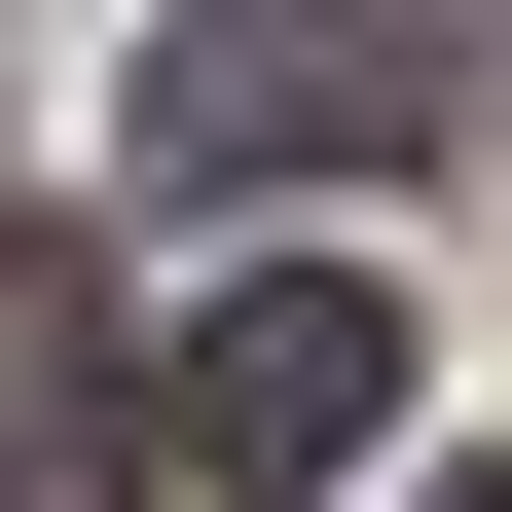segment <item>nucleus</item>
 <instances>
[{
	"mask_svg": "<svg viewBox=\"0 0 512 512\" xmlns=\"http://www.w3.org/2000/svg\"><path fill=\"white\" fill-rule=\"evenodd\" d=\"M366 439H403V293H366V256H256L220 330H183V476L220 512H330Z\"/></svg>",
	"mask_w": 512,
	"mask_h": 512,
	"instance_id": "f257e3e1",
	"label": "nucleus"
},
{
	"mask_svg": "<svg viewBox=\"0 0 512 512\" xmlns=\"http://www.w3.org/2000/svg\"><path fill=\"white\" fill-rule=\"evenodd\" d=\"M0 512H147V403H110V256L0 220Z\"/></svg>",
	"mask_w": 512,
	"mask_h": 512,
	"instance_id": "7ed1b4c3",
	"label": "nucleus"
},
{
	"mask_svg": "<svg viewBox=\"0 0 512 512\" xmlns=\"http://www.w3.org/2000/svg\"><path fill=\"white\" fill-rule=\"evenodd\" d=\"M439 37H476V110H512V0H439Z\"/></svg>",
	"mask_w": 512,
	"mask_h": 512,
	"instance_id": "20e7f679",
	"label": "nucleus"
},
{
	"mask_svg": "<svg viewBox=\"0 0 512 512\" xmlns=\"http://www.w3.org/2000/svg\"><path fill=\"white\" fill-rule=\"evenodd\" d=\"M330 147H403V37L366 0H183L147 37V183H330Z\"/></svg>",
	"mask_w": 512,
	"mask_h": 512,
	"instance_id": "f03ea898",
	"label": "nucleus"
},
{
	"mask_svg": "<svg viewBox=\"0 0 512 512\" xmlns=\"http://www.w3.org/2000/svg\"><path fill=\"white\" fill-rule=\"evenodd\" d=\"M439 512H512V476H439Z\"/></svg>",
	"mask_w": 512,
	"mask_h": 512,
	"instance_id": "39448f33",
	"label": "nucleus"
}]
</instances>
